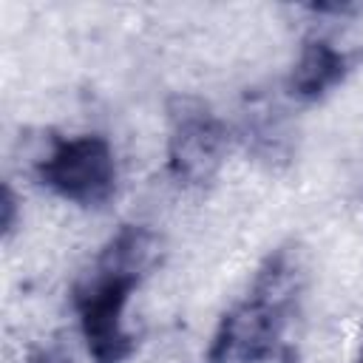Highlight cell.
<instances>
[{
	"label": "cell",
	"mask_w": 363,
	"mask_h": 363,
	"mask_svg": "<svg viewBox=\"0 0 363 363\" xmlns=\"http://www.w3.org/2000/svg\"><path fill=\"white\" fill-rule=\"evenodd\" d=\"M142 275L108 267L96 261L88 281H82L74 292V306L79 315V329L88 346V354L96 363H122L133 354L136 340L125 329L122 315L128 298Z\"/></svg>",
	"instance_id": "cell-1"
},
{
	"label": "cell",
	"mask_w": 363,
	"mask_h": 363,
	"mask_svg": "<svg viewBox=\"0 0 363 363\" xmlns=\"http://www.w3.org/2000/svg\"><path fill=\"white\" fill-rule=\"evenodd\" d=\"M40 182L60 199L79 207H99L116 190V159L96 133L60 139L37 164Z\"/></svg>",
	"instance_id": "cell-2"
},
{
	"label": "cell",
	"mask_w": 363,
	"mask_h": 363,
	"mask_svg": "<svg viewBox=\"0 0 363 363\" xmlns=\"http://www.w3.org/2000/svg\"><path fill=\"white\" fill-rule=\"evenodd\" d=\"M167 170L184 187L210 184L227 156L224 122L193 96H176L167 108Z\"/></svg>",
	"instance_id": "cell-3"
},
{
	"label": "cell",
	"mask_w": 363,
	"mask_h": 363,
	"mask_svg": "<svg viewBox=\"0 0 363 363\" xmlns=\"http://www.w3.org/2000/svg\"><path fill=\"white\" fill-rule=\"evenodd\" d=\"M286 306L250 292L218 323L210 343V363H264L275 354L286 323Z\"/></svg>",
	"instance_id": "cell-4"
},
{
	"label": "cell",
	"mask_w": 363,
	"mask_h": 363,
	"mask_svg": "<svg viewBox=\"0 0 363 363\" xmlns=\"http://www.w3.org/2000/svg\"><path fill=\"white\" fill-rule=\"evenodd\" d=\"M346 71H349L346 51L335 48L329 40H306L289 74V91L303 102H315L326 96L335 85H340Z\"/></svg>",
	"instance_id": "cell-5"
},
{
	"label": "cell",
	"mask_w": 363,
	"mask_h": 363,
	"mask_svg": "<svg viewBox=\"0 0 363 363\" xmlns=\"http://www.w3.org/2000/svg\"><path fill=\"white\" fill-rule=\"evenodd\" d=\"M0 207H3V235L9 238L11 233H14V227H17V196H14V190L9 187V184H3V201H0Z\"/></svg>",
	"instance_id": "cell-6"
},
{
	"label": "cell",
	"mask_w": 363,
	"mask_h": 363,
	"mask_svg": "<svg viewBox=\"0 0 363 363\" xmlns=\"http://www.w3.org/2000/svg\"><path fill=\"white\" fill-rule=\"evenodd\" d=\"M26 363H71L65 354H60V352H51V349H40V352H34V354H28V360Z\"/></svg>",
	"instance_id": "cell-7"
}]
</instances>
